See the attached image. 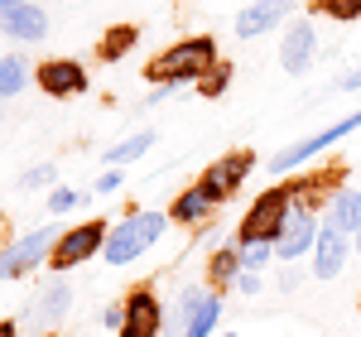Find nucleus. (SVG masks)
Returning <instances> with one entry per match:
<instances>
[{"label": "nucleus", "mask_w": 361, "mask_h": 337, "mask_svg": "<svg viewBox=\"0 0 361 337\" xmlns=\"http://www.w3.org/2000/svg\"><path fill=\"white\" fill-rule=\"evenodd\" d=\"M241 251V270H260L270 255H275V246L270 241H246V246H236Z\"/></svg>", "instance_id": "obj_23"}, {"label": "nucleus", "mask_w": 361, "mask_h": 337, "mask_svg": "<svg viewBox=\"0 0 361 337\" xmlns=\"http://www.w3.org/2000/svg\"><path fill=\"white\" fill-rule=\"evenodd\" d=\"M58 246V231H29V236H20V241H10L5 251H0V280H15V275H25V270H34L44 255H54Z\"/></svg>", "instance_id": "obj_8"}, {"label": "nucleus", "mask_w": 361, "mask_h": 337, "mask_svg": "<svg viewBox=\"0 0 361 337\" xmlns=\"http://www.w3.org/2000/svg\"><path fill=\"white\" fill-rule=\"evenodd\" d=\"M250 168H255V154H250V149H231V154H222L217 164L202 168L197 183H202V193L212 197V202H226V197L241 188V178H246Z\"/></svg>", "instance_id": "obj_7"}, {"label": "nucleus", "mask_w": 361, "mask_h": 337, "mask_svg": "<svg viewBox=\"0 0 361 337\" xmlns=\"http://www.w3.org/2000/svg\"><path fill=\"white\" fill-rule=\"evenodd\" d=\"M352 130H361V111L357 116H342V121H333V125H323L318 135L289 145V149H279L275 159H270V173H294V168H304L308 159H318L323 149H333V145L342 140V135H352Z\"/></svg>", "instance_id": "obj_4"}, {"label": "nucleus", "mask_w": 361, "mask_h": 337, "mask_svg": "<svg viewBox=\"0 0 361 337\" xmlns=\"http://www.w3.org/2000/svg\"><path fill=\"white\" fill-rule=\"evenodd\" d=\"M236 284H241V294H255V289H260V280H255L250 270H241V280H236Z\"/></svg>", "instance_id": "obj_30"}, {"label": "nucleus", "mask_w": 361, "mask_h": 337, "mask_svg": "<svg viewBox=\"0 0 361 337\" xmlns=\"http://www.w3.org/2000/svg\"><path fill=\"white\" fill-rule=\"evenodd\" d=\"M102 323H106V328H116V333H121V323H126V304H111V309L102 313Z\"/></svg>", "instance_id": "obj_29"}, {"label": "nucleus", "mask_w": 361, "mask_h": 337, "mask_svg": "<svg viewBox=\"0 0 361 337\" xmlns=\"http://www.w3.org/2000/svg\"><path fill=\"white\" fill-rule=\"evenodd\" d=\"M0 337H20V333H15V323H0Z\"/></svg>", "instance_id": "obj_32"}, {"label": "nucleus", "mask_w": 361, "mask_h": 337, "mask_svg": "<svg viewBox=\"0 0 361 337\" xmlns=\"http://www.w3.org/2000/svg\"><path fill=\"white\" fill-rule=\"evenodd\" d=\"M68 304H73V289H68L63 280H54L49 289H44V299H39V318H49V323H54V318L68 313Z\"/></svg>", "instance_id": "obj_22"}, {"label": "nucleus", "mask_w": 361, "mask_h": 337, "mask_svg": "<svg viewBox=\"0 0 361 337\" xmlns=\"http://www.w3.org/2000/svg\"><path fill=\"white\" fill-rule=\"evenodd\" d=\"M34 82L44 87L49 97H82L87 92V68L78 58H49V63H39Z\"/></svg>", "instance_id": "obj_10"}, {"label": "nucleus", "mask_w": 361, "mask_h": 337, "mask_svg": "<svg viewBox=\"0 0 361 337\" xmlns=\"http://www.w3.org/2000/svg\"><path fill=\"white\" fill-rule=\"evenodd\" d=\"M121 188V168H106L102 178H97V193H116Z\"/></svg>", "instance_id": "obj_28"}, {"label": "nucleus", "mask_w": 361, "mask_h": 337, "mask_svg": "<svg viewBox=\"0 0 361 337\" xmlns=\"http://www.w3.org/2000/svg\"><path fill=\"white\" fill-rule=\"evenodd\" d=\"M78 202H82L78 188H54V193H49V212H73Z\"/></svg>", "instance_id": "obj_25"}, {"label": "nucleus", "mask_w": 361, "mask_h": 337, "mask_svg": "<svg viewBox=\"0 0 361 337\" xmlns=\"http://www.w3.org/2000/svg\"><path fill=\"white\" fill-rule=\"evenodd\" d=\"M323 10L333 20H361V0H323Z\"/></svg>", "instance_id": "obj_26"}, {"label": "nucleus", "mask_w": 361, "mask_h": 337, "mask_svg": "<svg viewBox=\"0 0 361 337\" xmlns=\"http://www.w3.org/2000/svg\"><path fill=\"white\" fill-rule=\"evenodd\" d=\"M289 188H265V193L250 202V212L241 217V231H236V246H246V241H270L275 246L279 236H284V222H289Z\"/></svg>", "instance_id": "obj_3"}, {"label": "nucleus", "mask_w": 361, "mask_h": 337, "mask_svg": "<svg viewBox=\"0 0 361 337\" xmlns=\"http://www.w3.org/2000/svg\"><path fill=\"white\" fill-rule=\"evenodd\" d=\"M39 183H54V164H39L29 173H20V188H39Z\"/></svg>", "instance_id": "obj_27"}, {"label": "nucleus", "mask_w": 361, "mask_h": 337, "mask_svg": "<svg viewBox=\"0 0 361 337\" xmlns=\"http://www.w3.org/2000/svg\"><path fill=\"white\" fill-rule=\"evenodd\" d=\"M135 39H140V29L135 25H116L102 34V49H97V58L102 63H116V58H126L130 49H135Z\"/></svg>", "instance_id": "obj_18"}, {"label": "nucleus", "mask_w": 361, "mask_h": 337, "mask_svg": "<svg viewBox=\"0 0 361 337\" xmlns=\"http://www.w3.org/2000/svg\"><path fill=\"white\" fill-rule=\"evenodd\" d=\"M0 29H5L10 39H20V44H39V39L49 34V15L25 0V5H15V10L0 15Z\"/></svg>", "instance_id": "obj_15"}, {"label": "nucleus", "mask_w": 361, "mask_h": 337, "mask_svg": "<svg viewBox=\"0 0 361 337\" xmlns=\"http://www.w3.org/2000/svg\"><path fill=\"white\" fill-rule=\"evenodd\" d=\"M337 87H342V92H357V87H361V68H357V73H347Z\"/></svg>", "instance_id": "obj_31"}, {"label": "nucleus", "mask_w": 361, "mask_h": 337, "mask_svg": "<svg viewBox=\"0 0 361 337\" xmlns=\"http://www.w3.org/2000/svg\"><path fill=\"white\" fill-rule=\"evenodd\" d=\"M164 328V309H159V299H154V289L149 284H140L126 294V323H121V337H159Z\"/></svg>", "instance_id": "obj_9"}, {"label": "nucleus", "mask_w": 361, "mask_h": 337, "mask_svg": "<svg viewBox=\"0 0 361 337\" xmlns=\"http://www.w3.org/2000/svg\"><path fill=\"white\" fill-rule=\"evenodd\" d=\"M29 87V68L20 54H5L0 58V97H15V92H25Z\"/></svg>", "instance_id": "obj_21"}, {"label": "nucleus", "mask_w": 361, "mask_h": 337, "mask_svg": "<svg viewBox=\"0 0 361 337\" xmlns=\"http://www.w3.org/2000/svg\"><path fill=\"white\" fill-rule=\"evenodd\" d=\"M289 10H294V0H255V5H246L236 15V39H255V34L275 29Z\"/></svg>", "instance_id": "obj_14"}, {"label": "nucleus", "mask_w": 361, "mask_h": 337, "mask_svg": "<svg viewBox=\"0 0 361 337\" xmlns=\"http://www.w3.org/2000/svg\"><path fill=\"white\" fill-rule=\"evenodd\" d=\"M347 255H352V236H347V231H337L333 222H323V226H318V246H313V275H318V280L342 275Z\"/></svg>", "instance_id": "obj_11"}, {"label": "nucleus", "mask_w": 361, "mask_h": 337, "mask_svg": "<svg viewBox=\"0 0 361 337\" xmlns=\"http://www.w3.org/2000/svg\"><path fill=\"white\" fill-rule=\"evenodd\" d=\"M328 222H333L337 231H347V236L361 231V193L357 188H337V193L328 197Z\"/></svg>", "instance_id": "obj_16"}, {"label": "nucleus", "mask_w": 361, "mask_h": 337, "mask_svg": "<svg viewBox=\"0 0 361 337\" xmlns=\"http://www.w3.org/2000/svg\"><path fill=\"white\" fill-rule=\"evenodd\" d=\"M226 337H236V333H226Z\"/></svg>", "instance_id": "obj_35"}, {"label": "nucleus", "mask_w": 361, "mask_h": 337, "mask_svg": "<svg viewBox=\"0 0 361 337\" xmlns=\"http://www.w3.org/2000/svg\"><path fill=\"white\" fill-rule=\"evenodd\" d=\"M207 275H212V284H236L241 280V251L236 246H222V251L207 260Z\"/></svg>", "instance_id": "obj_20"}, {"label": "nucleus", "mask_w": 361, "mask_h": 337, "mask_svg": "<svg viewBox=\"0 0 361 337\" xmlns=\"http://www.w3.org/2000/svg\"><path fill=\"white\" fill-rule=\"evenodd\" d=\"M226 82H231V63H212L207 78H202V97H222Z\"/></svg>", "instance_id": "obj_24"}, {"label": "nucleus", "mask_w": 361, "mask_h": 337, "mask_svg": "<svg viewBox=\"0 0 361 337\" xmlns=\"http://www.w3.org/2000/svg\"><path fill=\"white\" fill-rule=\"evenodd\" d=\"M15 5H25V0H0V10H15Z\"/></svg>", "instance_id": "obj_33"}, {"label": "nucleus", "mask_w": 361, "mask_h": 337, "mask_svg": "<svg viewBox=\"0 0 361 337\" xmlns=\"http://www.w3.org/2000/svg\"><path fill=\"white\" fill-rule=\"evenodd\" d=\"M212 212V197L202 193V183H193V188H183L178 193V202H173V212H169V222H178V226H197L202 217Z\"/></svg>", "instance_id": "obj_17"}, {"label": "nucleus", "mask_w": 361, "mask_h": 337, "mask_svg": "<svg viewBox=\"0 0 361 337\" xmlns=\"http://www.w3.org/2000/svg\"><path fill=\"white\" fill-rule=\"evenodd\" d=\"M149 145H154V130H135L130 140H121L106 149V164L111 168H126L130 159H140V154H149Z\"/></svg>", "instance_id": "obj_19"}, {"label": "nucleus", "mask_w": 361, "mask_h": 337, "mask_svg": "<svg viewBox=\"0 0 361 337\" xmlns=\"http://www.w3.org/2000/svg\"><path fill=\"white\" fill-rule=\"evenodd\" d=\"M212 63H217V44L202 34V39L169 44L159 58H149L145 78H149V82H164V87H178V82H197V78H207Z\"/></svg>", "instance_id": "obj_1"}, {"label": "nucleus", "mask_w": 361, "mask_h": 337, "mask_svg": "<svg viewBox=\"0 0 361 337\" xmlns=\"http://www.w3.org/2000/svg\"><path fill=\"white\" fill-rule=\"evenodd\" d=\"M106 236H111V226H106V222H82V226H73V231H63L58 246H54V255H49L54 275L73 270V265H82L87 255H97L102 246H106Z\"/></svg>", "instance_id": "obj_6"}, {"label": "nucleus", "mask_w": 361, "mask_h": 337, "mask_svg": "<svg viewBox=\"0 0 361 337\" xmlns=\"http://www.w3.org/2000/svg\"><path fill=\"white\" fill-rule=\"evenodd\" d=\"M357 251H361V231H357Z\"/></svg>", "instance_id": "obj_34"}, {"label": "nucleus", "mask_w": 361, "mask_h": 337, "mask_svg": "<svg viewBox=\"0 0 361 337\" xmlns=\"http://www.w3.org/2000/svg\"><path fill=\"white\" fill-rule=\"evenodd\" d=\"M313 246H318V217L308 207H289V222H284V236L275 241V255L279 260H299Z\"/></svg>", "instance_id": "obj_12"}, {"label": "nucleus", "mask_w": 361, "mask_h": 337, "mask_svg": "<svg viewBox=\"0 0 361 337\" xmlns=\"http://www.w3.org/2000/svg\"><path fill=\"white\" fill-rule=\"evenodd\" d=\"M217 318H222V299H217L212 289H183L178 309L164 313V323H169V328H178L183 337H212Z\"/></svg>", "instance_id": "obj_5"}, {"label": "nucleus", "mask_w": 361, "mask_h": 337, "mask_svg": "<svg viewBox=\"0 0 361 337\" xmlns=\"http://www.w3.org/2000/svg\"><path fill=\"white\" fill-rule=\"evenodd\" d=\"M164 222H169L164 212H130V217H121V222L111 226L102 255H106L111 265H130L140 251H149V246L164 236Z\"/></svg>", "instance_id": "obj_2"}, {"label": "nucleus", "mask_w": 361, "mask_h": 337, "mask_svg": "<svg viewBox=\"0 0 361 337\" xmlns=\"http://www.w3.org/2000/svg\"><path fill=\"white\" fill-rule=\"evenodd\" d=\"M308 63H313V25L294 20L284 29V39H279V68L299 78V73H308Z\"/></svg>", "instance_id": "obj_13"}]
</instances>
